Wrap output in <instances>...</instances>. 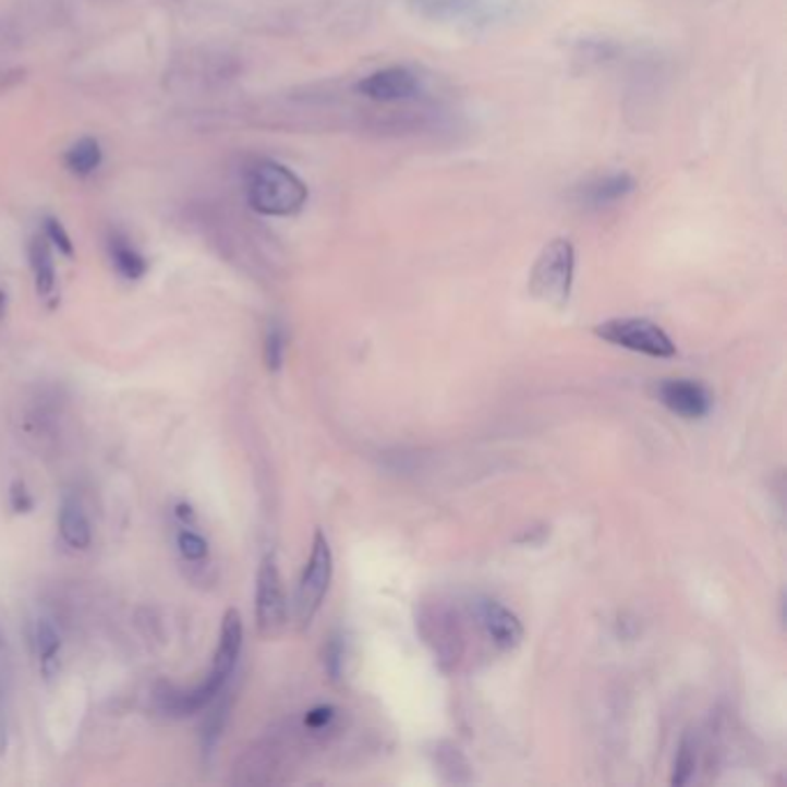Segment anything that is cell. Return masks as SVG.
Returning <instances> with one entry per match:
<instances>
[{"label": "cell", "mask_w": 787, "mask_h": 787, "mask_svg": "<svg viewBox=\"0 0 787 787\" xmlns=\"http://www.w3.org/2000/svg\"><path fill=\"white\" fill-rule=\"evenodd\" d=\"M173 518L179 520L183 526H194L196 524V510L192 508V504L181 501L173 506Z\"/></svg>", "instance_id": "obj_29"}, {"label": "cell", "mask_w": 787, "mask_h": 787, "mask_svg": "<svg viewBox=\"0 0 787 787\" xmlns=\"http://www.w3.org/2000/svg\"><path fill=\"white\" fill-rule=\"evenodd\" d=\"M241 652H243V621L235 609H229V613L222 617L220 640H218V649H215V658L208 675L215 681L227 686L235 673V667H239Z\"/></svg>", "instance_id": "obj_12"}, {"label": "cell", "mask_w": 787, "mask_h": 787, "mask_svg": "<svg viewBox=\"0 0 787 787\" xmlns=\"http://www.w3.org/2000/svg\"><path fill=\"white\" fill-rule=\"evenodd\" d=\"M576 280V247L564 235L543 245L529 273V293L549 307H566Z\"/></svg>", "instance_id": "obj_2"}, {"label": "cell", "mask_w": 787, "mask_h": 787, "mask_svg": "<svg viewBox=\"0 0 787 787\" xmlns=\"http://www.w3.org/2000/svg\"><path fill=\"white\" fill-rule=\"evenodd\" d=\"M45 239L53 245V247H58V252H63L65 254V257H72V241H70V235H68V231L63 229V225L61 222H58V220H47V235H45Z\"/></svg>", "instance_id": "obj_27"}, {"label": "cell", "mask_w": 787, "mask_h": 787, "mask_svg": "<svg viewBox=\"0 0 787 787\" xmlns=\"http://www.w3.org/2000/svg\"><path fill=\"white\" fill-rule=\"evenodd\" d=\"M245 192L254 210L273 218L301 213L310 196L299 175L275 160H262L250 169Z\"/></svg>", "instance_id": "obj_1"}, {"label": "cell", "mask_w": 787, "mask_h": 787, "mask_svg": "<svg viewBox=\"0 0 787 787\" xmlns=\"http://www.w3.org/2000/svg\"><path fill=\"white\" fill-rule=\"evenodd\" d=\"M10 506L14 513L24 516V513H31V510L35 508V499L28 492L26 483L24 481H14L12 487H10Z\"/></svg>", "instance_id": "obj_26"}, {"label": "cell", "mask_w": 787, "mask_h": 787, "mask_svg": "<svg viewBox=\"0 0 787 787\" xmlns=\"http://www.w3.org/2000/svg\"><path fill=\"white\" fill-rule=\"evenodd\" d=\"M547 536V529L545 526H536V529H529L524 536L518 538V543H524V545H541Z\"/></svg>", "instance_id": "obj_30"}, {"label": "cell", "mask_w": 787, "mask_h": 787, "mask_svg": "<svg viewBox=\"0 0 787 787\" xmlns=\"http://www.w3.org/2000/svg\"><path fill=\"white\" fill-rule=\"evenodd\" d=\"M336 716H338L336 706L322 704V706H314V710H310V712L305 714V721H303V723H305L307 730L319 732V730H326V727H328L332 721H336Z\"/></svg>", "instance_id": "obj_25"}, {"label": "cell", "mask_w": 787, "mask_h": 787, "mask_svg": "<svg viewBox=\"0 0 787 787\" xmlns=\"http://www.w3.org/2000/svg\"><path fill=\"white\" fill-rule=\"evenodd\" d=\"M487 0H409V8L429 22H471L487 10Z\"/></svg>", "instance_id": "obj_13"}, {"label": "cell", "mask_w": 787, "mask_h": 787, "mask_svg": "<svg viewBox=\"0 0 787 787\" xmlns=\"http://www.w3.org/2000/svg\"><path fill=\"white\" fill-rule=\"evenodd\" d=\"M416 626L425 640V644L435 654V661L444 673L452 670L464 652L462 631L458 615L450 607L437 603L421 607V615L416 617Z\"/></svg>", "instance_id": "obj_5"}, {"label": "cell", "mask_w": 787, "mask_h": 787, "mask_svg": "<svg viewBox=\"0 0 787 787\" xmlns=\"http://www.w3.org/2000/svg\"><path fill=\"white\" fill-rule=\"evenodd\" d=\"M61 635H58L53 621L37 619L35 623V646L39 656V670L45 679H51L58 673V654H61Z\"/></svg>", "instance_id": "obj_16"}, {"label": "cell", "mask_w": 787, "mask_h": 787, "mask_svg": "<svg viewBox=\"0 0 787 787\" xmlns=\"http://www.w3.org/2000/svg\"><path fill=\"white\" fill-rule=\"evenodd\" d=\"M695 764H698V753H695V741L691 737H683L679 743V751L675 758V770H673V778L670 783L681 787L688 780L693 778L695 774Z\"/></svg>", "instance_id": "obj_23"}, {"label": "cell", "mask_w": 787, "mask_h": 787, "mask_svg": "<svg viewBox=\"0 0 787 787\" xmlns=\"http://www.w3.org/2000/svg\"><path fill=\"white\" fill-rule=\"evenodd\" d=\"M175 545H179V553L185 561H202L208 557V541L196 534L194 526H183L175 536Z\"/></svg>", "instance_id": "obj_24"}, {"label": "cell", "mask_w": 787, "mask_h": 787, "mask_svg": "<svg viewBox=\"0 0 787 787\" xmlns=\"http://www.w3.org/2000/svg\"><path fill=\"white\" fill-rule=\"evenodd\" d=\"M0 644H3V631H0Z\"/></svg>", "instance_id": "obj_32"}, {"label": "cell", "mask_w": 787, "mask_h": 787, "mask_svg": "<svg viewBox=\"0 0 787 787\" xmlns=\"http://www.w3.org/2000/svg\"><path fill=\"white\" fill-rule=\"evenodd\" d=\"M596 336L609 344L644 353L652 359H675L677 344L667 332L649 319L642 317H623V319H609L594 328Z\"/></svg>", "instance_id": "obj_4"}, {"label": "cell", "mask_w": 787, "mask_h": 787, "mask_svg": "<svg viewBox=\"0 0 787 787\" xmlns=\"http://www.w3.org/2000/svg\"><path fill=\"white\" fill-rule=\"evenodd\" d=\"M227 686H222L220 681H215L210 675L192 688H175L169 683L157 686L155 691V704L165 716H173V718H185V716H194L215 702Z\"/></svg>", "instance_id": "obj_8"}, {"label": "cell", "mask_w": 787, "mask_h": 787, "mask_svg": "<svg viewBox=\"0 0 787 787\" xmlns=\"http://www.w3.org/2000/svg\"><path fill=\"white\" fill-rule=\"evenodd\" d=\"M5 307H8V293H5L3 289H0V319H3Z\"/></svg>", "instance_id": "obj_31"}, {"label": "cell", "mask_w": 787, "mask_h": 787, "mask_svg": "<svg viewBox=\"0 0 787 787\" xmlns=\"http://www.w3.org/2000/svg\"><path fill=\"white\" fill-rule=\"evenodd\" d=\"M656 396L673 413L688 421L704 419L714 407L712 392L693 379H663Z\"/></svg>", "instance_id": "obj_11"}, {"label": "cell", "mask_w": 787, "mask_h": 787, "mask_svg": "<svg viewBox=\"0 0 787 787\" xmlns=\"http://www.w3.org/2000/svg\"><path fill=\"white\" fill-rule=\"evenodd\" d=\"M432 758H435V766L439 770V774L448 780V783H469L471 780V766L467 762V758L460 753L458 746H452L448 741H439L432 751Z\"/></svg>", "instance_id": "obj_18"}, {"label": "cell", "mask_w": 787, "mask_h": 787, "mask_svg": "<svg viewBox=\"0 0 787 787\" xmlns=\"http://www.w3.org/2000/svg\"><path fill=\"white\" fill-rule=\"evenodd\" d=\"M58 526H61L63 541L74 549H86L90 545L93 531L86 518V510L82 501L74 497H65L61 504V513H58Z\"/></svg>", "instance_id": "obj_14"}, {"label": "cell", "mask_w": 787, "mask_h": 787, "mask_svg": "<svg viewBox=\"0 0 787 787\" xmlns=\"http://www.w3.org/2000/svg\"><path fill=\"white\" fill-rule=\"evenodd\" d=\"M287 353V332L282 324H270L264 340V363L268 372H280Z\"/></svg>", "instance_id": "obj_22"}, {"label": "cell", "mask_w": 787, "mask_h": 787, "mask_svg": "<svg viewBox=\"0 0 787 787\" xmlns=\"http://www.w3.org/2000/svg\"><path fill=\"white\" fill-rule=\"evenodd\" d=\"M100 162H102V148L95 140H88V136L82 142H76L65 155L68 169L76 175L93 173L97 167H100Z\"/></svg>", "instance_id": "obj_20"}, {"label": "cell", "mask_w": 787, "mask_h": 787, "mask_svg": "<svg viewBox=\"0 0 787 787\" xmlns=\"http://www.w3.org/2000/svg\"><path fill=\"white\" fill-rule=\"evenodd\" d=\"M109 257L118 275H123L125 280H140L148 270V262L142 257V252L118 233H113L109 241Z\"/></svg>", "instance_id": "obj_15"}, {"label": "cell", "mask_w": 787, "mask_h": 787, "mask_svg": "<svg viewBox=\"0 0 787 787\" xmlns=\"http://www.w3.org/2000/svg\"><path fill=\"white\" fill-rule=\"evenodd\" d=\"M421 90H423L421 76L404 65H388L375 70L356 84V93L361 97L379 105L413 100V97L421 95Z\"/></svg>", "instance_id": "obj_7"}, {"label": "cell", "mask_w": 787, "mask_h": 787, "mask_svg": "<svg viewBox=\"0 0 787 787\" xmlns=\"http://www.w3.org/2000/svg\"><path fill=\"white\" fill-rule=\"evenodd\" d=\"M8 751V700H5V681L0 677V758Z\"/></svg>", "instance_id": "obj_28"}, {"label": "cell", "mask_w": 787, "mask_h": 787, "mask_svg": "<svg viewBox=\"0 0 787 787\" xmlns=\"http://www.w3.org/2000/svg\"><path fill=\"white\" fill-rule=\"evenodd\" d=\"M229 710H231V700L222 698V693L215 698V702L210 704V712L206 714L204 725H202V753H204V760H210L215 755V749H218V743H220L222 732H225Z\"/></svg>", "instance_id": "obj_17"}, {"label": "cell", "mask_w": 787, "mask_h": 787, "mask_svg": "<svg viewBox=\"0 0 787 787\" xmlns=\"http://www.w3.org/2000/svg\"><path fill=\"white\" fill-rule=\"evenodd\" d=\"M31 266L35 275V287L43 296H51L56 289V266L47 239H37L31 245Z\"/></svg>", "instance_id": "obj_19"}, {"label": "cell", "mask_w": 787, "mask_h": 787, "mask_svg": "<svg viewBox=\"0 0 787 787\" xmlns=\"http://www.w3.org/2000/svg\"><path fill=\"white\" fill-rule=\"evenodd\" d=\"M474 617L479 619L481 628L489 642L495 644L501 652H510V649L520 646L524 638V628L516 613H510L506 605H501L495 598H476L474 601Z\"/></svg>", "instance_id": "obj_10"}, {"label": "cell", "mask_w": 787, "mask_h": 787, "mask_svg": "<svg viewBox=\"0 0 787 787\" xmlns=\"http://www.w3.org/2000/svg\"><path fill=\"white\" fill-rule=\"evenodd\" d=\"M257 623L259 631L268 638L278 635L287 623V596L282 586V576L275 555H266L262 559L257 573Z\"/></svg>", "instance_id": "obj_6"}, {"label": "cell", "mask_w": 787, "mask_h": 787, "mask_svg": "<svg viewBox=\"0 0 787 787\" xmlns=\"http://www.w3.org/2000/svg\"><path fill=\"white\" fill-rule=\"evenodd\" d=\"M638 190V181L628 171H613L594 175L586 183H582L573 199L584 210H603L609 206H617L628 199Z\"/></svg>", "instance_id": "obj_9"}, {"label": "cell", "mask_w": 787, "mask_h": 787, "mask_svg": "<svg viewBox=\"0 0 787 787\" xmlns=\"http://www.w3.org/2000/svg\"><path fill=\"white\" fill-rule=\"evenodd\" d=\"M330 580H332L330 543L324 531L317 529L314 531L310 557L296 589V598H293V613H296V621L301 628H307L312 619L317 617L319 607L328 594Z\"/></svg>", "instance_id": "obj_3"}, {"label": "cell", "mask_w": 787, "mask_h": 787, "mask_svg": "<svg viewBox=\"0 0 787 787\" xmlns=\"http://www.w3.org/2000/svg\"><path fill=\"white\" fill-rule=\"evenodd\" d=\"M324 670L330 681H342L347 661V640L342 633H332L324 644Z\"/></svg>", "instance_id": "obj_21"}]
</instances>
